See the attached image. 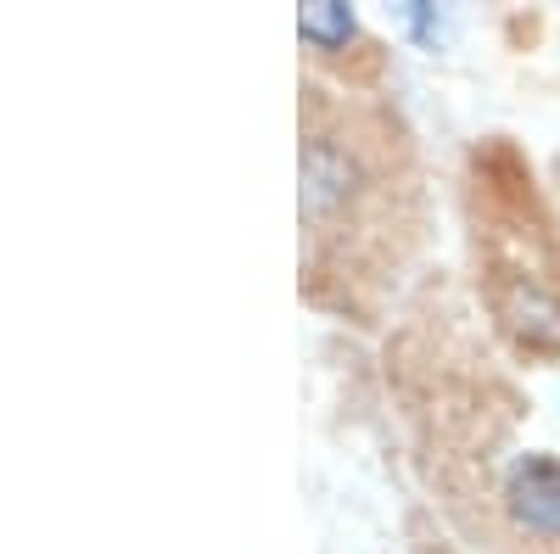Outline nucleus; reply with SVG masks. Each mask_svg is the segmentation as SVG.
<instances>
[{
	"label": "nucleus",
	"instance_id": "obj_1",
	"mask_svg": "<svg viewBox=\"0 0 560 554\" xmlns=\"http://www.w3.org/2000/svg\"><path fill=\"white\" fill-rule=\"evenodd\" d=\"M504 516L533 543H560V459L555 453H516L504 471Z\"/></svg>",
	"mask_w": 560,
	"mask_h": 554
},
{
	"label": "nucleus",
	"instance_id": "obj_4",
	"mask_svg": "<svg viewBox=\"0 0 560 554\" xmlns=\"http://www.w3.org/2000/svg\"><path fill=\"white\" fill-rule=\"evenodd\" d=\"M298 34L314 45V51H342V45L359 34V12L348 0H314V7L298 12Z\"/></svg>",
	"mask_w": 560,
	"mask_h": 554
},
{
	"label": "nucleus",
	"instance_id": "obj_2",
	"mask_svg": "<svg viewBox=\"0 0 560 554\" xmlns=\"http://www.w3.org/2000/svg\"><path fill=\"white\" fill-rule=\"evenodd\" d=\"M359 179H364L359 157L331 134H314L303 146V197H298L303 219H331L337 208H348L359 197Z\"/></svg>",
	"mask_w": 560,
	"mask_h": 554
},
{
	"label": "nucleus",
	"instance_id": "obj_3",
	"mask_svg": "<svg viewBox=\"0 0 560 554\" xmlns=\"http://www.w3.org/2000/svg\"><path fill=\"white\" fill-rule=\"evenodd\" d=\"M504 326L533 353H560V297L538 281H516L504 297Z\"/></svg>",
	"mask_w": 560,
	"mask_h": 554
},
{
	"label": "nucleus",
	"instance_id": "obj_5",
	"mask_svg": "<svg viewBox=\"0 0 560 554\" xmlns=\"http://www.w3.org/2000/svg\"><path fill=\"white\" fill-rule=\"evenodd\" d=\"M398 23L409 28V39H415V45L438 51L443 34H448V23H454V12H438V7H427V0H409V7H398Z\"/></svg>",
	"mask_w": 560,
	"mask_h": 554
}]
</instances>
